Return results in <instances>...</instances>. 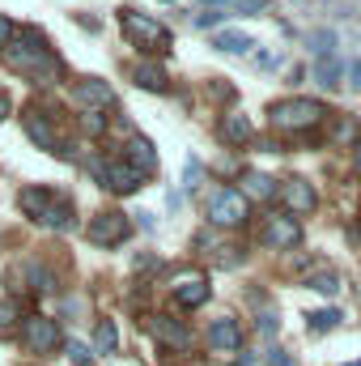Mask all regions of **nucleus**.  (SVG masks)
Wrapping results in <instances>:
<instances>
[{
  "label": "nucleus",
  "mask_w": 361,
  "mask_h": 366,
  "mask_svg": "<svg viewBox=\"0 0 361 366\" xmlns=\"http://www.w3.org/2000/svg\"><path fill=\"white\" fill-rule=\"evenodd\" d=\"M0 56H4V64H9L13 73H21V77H26V81H34V86H56V81L64 77L60 56L43 43V34H39L34 26L13 30V39L0 47Z\"/></svg>",
  "instance_id": "f257e3e1"
},
{
  "label": "nucleus",
  "mask_w": 361,
  "mask_h": 366,
  "mask_svg": "<svg viewBox=\"0 0 361 366\" xmlns=\"http://www.w3.org/2000/svg\"><path fill=\"white\" fill-rule=\"evenodd\" d=\"M17 204H21L26 217H34V222L47 226V230H68V226H73V200H68L64 192H51V187H26V192L17 196Z\"/></svg>",
  "instance_id": "f03ea898"
},
{
  "label": "nucleus",
  "mask_w": 361,
  "mask_h": 366,
  "mask_svg": "<svg viewBox=\"0 0 361 366\" xmlns=\"http://www.w3.org/2000/svg\"><path fill=\"white\" fill-rule=\"evenodd\" d=\"M323 119H327V107L315 102V98H280L268 111V124L276 132H310Z\"/></svg>",
  "instance_id": "7ed1b4c3"
},
{
  "label": "nucleus",
  "mask_w": 361,
  "mask_h": 366,
  "mask_svg": "<svg viewBox=\"0 0 361 366\" xmlns=\"http://www.w3.org/2000/svg\"><path fill=\"white\" fill-rule=\"evenodd\" d=\"M119 26H123V34L141 47V51H171V43H175V34L162 26V21H153L149 13H136V9H119Z\"/></svg>",
  "instance_id": "20e7f679"
},
{
  "label": "nucleus",
  "mask_w": 361,
  "mask_h": 366,
  "mask_svg": "<svg viewBox=\"0 0 361 366\" xmlns=\"http://www.w3.org/2000/svg\"><path fill=\"white\" fill-rule=\"evenodd\" d=\"M204 209H208V222H213V226H221V230H238V226H247L251 200H247L238 187H213Z\"/></svg>",
  "instance_id": "39448f33"
},
{
  "label": "nucleus",
  "mask_w": 361,
  "mask_h": 366,
  "mask_svg": "<svg viewBox=\"0 0 361 366\" xmlns=\"http://www.w3.org/2000/svg\"><path fill=\"white\" fill-rule=\"evenodd\" d=\"M21 341H26L30 354H56V350L64 345L60 324L47 320V315H26V320H21Z\"/></svg>",
  "instance_id": "423d86ee"
},
{
  "label": "nucleus",
  "mask_w": 361,
  "mask_h": 366,
  "mask_svg": "<svg viewBox=\"0 0 361 366\" xmlns=\"http://www.w3.org/2000/svg\"><path fill=\"white\" fill-rule=\"evenodd\" d=\"M128 234H132V226H128V213H119V209L98 213V217H90V226H86V239H90L93 247H119Z\"/></svg>",
  "instance_id": "0eeeda50"
},
{
  "label": "nucleus",
  "mask_w": 361,
  "mask_h": 366,
  "mask_svg": "<svg viewBox=\"0 0 361 366\" xmlns=\"http://www.w3.org/2000/svg\"><path fill=\"white\" fill-rule=\"evenodd\" d=\"M98 179H102V187H111L115 196H132L136 187H141V171H132L123 158H111V162H98Z\"/></svg>",
  "instance_id": "6e6552de"
},
{
  "label": "nucleus",
  "mask_w": 361,
  "mask_h": 366,
  "mask_svg": "<svg viewBox=\"0 0 361 366\" xmlns=\"http://www.w3.org/2000/svg\"><path fill=\"white\" fill-rule=\"evenodd\" d=\"M21 124H26V137H30V141H39L47 154H56V158H64V154H68V149H64V141H60V132L51 128V119H47L39 107H30V111L21 115Z\"/></svg>",
  "instance_id": "1a4fd4ad"
},
{
  "label": "nucleus",
  "mask_w": 361,
  "mask_h": 366,
  "mask_svg": "<svg viewBox=\"0 0 361 366\" xmlns=\"http://www.w3.org/2000/svg\"><path fill=\"white\" fill-rule=\"evenodd\" d=\"M264 247H272V252H293L298 243H302V226H298V217H268L264 222Z\"/></svg>",
  "instance_id": "9d476101"
},
{
  "label": "nucleus",
  "mask_w": 361,
  "mask_h": 366,
  "mask_svg": "<svg viewBox=\"0 0 361 366\" xmlns=\"http://www.w3.org/2000/svg\"><path fill=\"white\" fill-rule=\"evenodd\" d=\"M280 204L289 209V217H306V213H315L319 196H315V187L306 179H285L280 183Z\"/></svg>",
  "instance_id": "9b49d317"
},
{
  "label": "nucleus",
  "mask_w": 361,
  "mask_h": 366,
  "mask_svg": "<svg viewBox=\"0 0 361 366\" xmlns=\"http://www.w3.org/2000/svg\"><path fill=\"white\" fill-rule=\"evenodd\" d=\"M195 247H200L217 269H238V264H243V247H234V243H225V239H217V234H200Z\"/></svg>",
  "instance_id": "f8f14e48"
},
{
  "label": "nucleus",
  "mask_w": 361,
  "mask_h": 366,
  "mask_svg": "<svg viewBox=\"0 0 361 366\" xmlns=\"http://www.w3.org/2000/svg\"><path fill=\"white\" fill-rule=\"evenodd\" d=\"M208 345L221 350V354H238V350H243V328H238V320H234V315L213 320V324H208Z\"/></svg>",
  "instance_id": "ddd939ff"
},
{
  "label": "nucleus",
  "mask_w": 361,
  "mask_h": 366,
  "mask_svg": "<svg viewBox=\"0 0 361 366\" xmlns=\"http://www.w3.org/2000/svg\"><path fill=\"white\" fill-rule=\"evenodd\" d=\"M145 328L162 341V345H171V350H191V332L183 328L179 320H166V315H149L145 320Z\"/></svg>",
  "instance_id": "4468645a"
},
{
  "label": "nucleus",
  "mask_w": 361,
  "mask_h": 366,
  "mask_svg": "<svg viewBox=\"0 0 361 366\" xmlns=\"http://www.w3.org/2000/svg\"><path fill=\"white\" fill-rule=\"evenodd\" d=\"M208 281L204 277H195V273H187V277H179V285H175V302H179L183 311H195V307H204L208 302Z\"/></svg>",
  "instance_id": "2eb2a0df"
},
{
  "label": "nucleus",
  "mask_w": 361,
  "mask_h": 366,
  "mask_svg": "<svg viewBox=\"0 0 361 366\" xmlns=\"http://www.w3.org/2000/svg\"><path fill=\"white\" fill-rule=\"evenodd\" d=\"M73 102H81V107H90V111H106V107H111V86L98 81V77H81V81L73 86Z\"/></svg>",
  "instance_id": "dca6fc26"
},
{
  "label": "nucleus",
  "mask_w": 361,
  "mask_h": 366,
  "mask_svg": "<svg viewBox=\"0 0 361 366\" xmlns=\"http://www.w3.org/2000/svg\"><path fill=\"white\" fill-rule=\"evenodd\" d=\"M123 162H128L132 171H141V175H153V171H158L153 141H149V137H132V141H128V154H123Z\"/></svg>",
  "instance_id": "f3484780"
},
{
  "label": "nucleus",
  "mask_w": 361,
  "mask_h": 366,
  "mask_svg": "<svg viewBox=\"0 0 361 366\" xmlns=\"http://www.w3.org/2000/svg\"><path fill=\"white\" fill-rule=\"evenodd\" d=\"M132 81H136L141 90H149V94H166V90H171L166 69H162V64H149V60H141V64L132 69Z\"/></svg>",
  "instance_id": "a211bd4d"
},
{
  "label": "nucleus",
  "mask_w": 361,
  "mask_h": 366,
  "mask_svg": "<svg viewBox=\"0 0 361 366\" xmlns=\"http://www.w3.org/2000/svg\"><path fill=\"white\" fill-rule=\"evenodd\" d=\"M221 141L225 145H247L251 137H255V128H251V119L247 115H221Z\"/></svg>",
  "instance_id": "6ab92c4d"
},
{
  "label": "nucleus",
  "mask_w": 361,
  "mask_h": 366,
  "mask_svg": "<svg viewBox=\"0 0 361 366\" xmlns=\"http://www.w3.org/2000/svg\"><path fill=\"white\" fill-rule=\"evenodd\" d=\"M323 90H336L340 81H345V64L336 60V56H327V60H315V73H310Z\"/></svg>",
  "instance_id": "aec40b11"
},
{
  "label": "nucleus",
  "mask_w": 361,
  "mask_h": 366,
  "mask_svg": "<svg viewBox=\"0 0 361 366\" xmlns=\"http://www.w3.org/2000/svg\"><path fill=\"white\" fill-rule=\"evenodd\" d=\"M243 196H247V200H272V196H276V183H272L268 175H260V171H247V175H243Z\"/></svg>",
  "instance_id": "412c9836"
},
{
  "label": "nucleus",
  "mask_w": 361,
  "mask_h": 366,
  "mask_svg": "<svg viewBox=\"0 0 361 366\" xmlns=\"http://www.w3.org/2000/svg\"><path fill=\"white\" fill-rule=\"evenodd\" d=\"M213 47H217V51H230V56H243V51H251L255 43H251V34H243V30H221V34L213 39Z\"/></svg>",
  "instance_id": "4be33fe9"
},
{
  "label": "nucleus",
  "mask_w": 361,
  "mask_h": 366,
  "mask_svg": "<svg viewBox=\"0 0 361 366\" xmlns=\"http://www.w3.org/2000/svg\"><path fill=\"white\" fill-rule=\"evenodd\" d=\"M336 30H310V39H306V47H310V56L315 60H327V56H336Z\"/></svg>",
  "instance_id": "5701e85b"
},
{
  "label": "nucleus",
  "mask_w": 361,
  "mask_h": 366,
  "mask_svg": "<svg viewBox=\"0 0 361 366\" xmlns=\"http://www.w3.org/2000/svg\"><path fill=\"white\" fill-rule=\"evenodd\" d=\"M93 350H98V354H115V350H119V328H115V320H98V328H93Z\"/></svg>",
  "instance_id": "b1692460"
},
{
  "label": "nucleus",
  "mask_w": 361,
  "mask_h": 366,
  "mask_svg": "<svg viewBox=\"0 0 361 366\" xmlns=\"http://www.w3.org/2000/svg\"><path fill=\"white\" fill-rule=\"evenodd\" d=\"M26 277H30V290H39V294H56V290H60L56 273L43 269V264H26Z\"/></svg>",
  "instance_id": "393cba45"
},
{
  "label": "nucleus",
  "mask_w": 361,
  "mask_h": 366,
  "mask_svg": "<svg viewBox=\"0 0 361 366\" xmlns=\"http://www.w3.org/2000/svg\"><path fill=\"white\" fill-rule=\"evenodd\" d=\"M21 328V311H17V302H0V337H13Z\"/></svg>",
  "instance_id": "a878e982"
},
{
  "label": "nucleus",
  "mask_w": 361,
  "mask_h": 366,
  "mask_svg": "<svg viewBox=\"0 0 361 366\" xmlns=\"http://www.w3.org/2000/svg\"><path fill=\"white\" fill-rule=\"evenodd\" d=\"M336 324H340V311H332V307L306 315V328H310V332H327V328H336Z\"/></svg>",
  "instance_id": "bb28decb"
},
{
  "label": "nucleus",
  "mask_w": 361,
  "mask_h": 366,
  "mask_svg": "<svg viewBox=\"0 0 361 366\" xmlns=\"http://www.w3.org/2000/svg\"><path fill=\"white\" fill-rule=\"evenodd\" d=\"M306 285H310V290H319V294H327V298L345 290V285H340V277H336V273H327V269H323V273H315L310 281H306Z\"/></svg>",
  "instance_id": "cd10ccee"
},
{
  "label": "nucleus",
  "mask_w": 361,
  "mask_h": 366,
  "mask_svg": "<svg viewBox=\"0 0 361 366\" xmlns=\"http://www.w3.org/2000/svg\"><path fill=\"white\" fill-rule=\"evenodd\" d=\"M221 4V13H264L268 9V0H217Z\"/></svg>",
  "instance_id": "c85d7f7f"
},
{
  "label": "nucleus",
  "mask_w": 361,
  "mask_h": 366,
  "mask_svg": "<svg viewBox=\"0 0 361 366\" xmlns=\"http://www.w3.org/2000/svg\"><path fill=\"white\" fill-rule=\"evenodd\" d=\"M81 132L86 137H106V115L102 111H86L81 115Z\"/></svg>",
  "instance_id": "c756f323"
},
{
  "label": "nucleus",
  "mask_w": 361,
  "mask_h": 366,
  "mask_svg": "<svg viewBox=\"0 0 361 366\" xmlns=\"http://www.w3.org/2000/svg\"><path fill=\"white\" fill-rule=\"evenodd\" d=\"M332 137H336V141H353V137H357V124H353V119H340Z\"/></svg>",
  "instance_id": "7c9ffc66"
},
{
  "label": "nucleus",
  "mask_w": 361,
  "mask_h": 366,
  "mask_svg": "<svg viewBox=\"0 0 361 366\" xmlns=\"http://www.w3.org/2000/svg\"><path fill=\"white\" fill-rule=\"evenodd\" d=\"M68 358H73V362H77V366H90V350L73 341V345H68Z\"/></svg>",
  "instance_id": "2f4dec72"
},
{
  "label": "nucleus",
  "mask_w": 361,
  "mask_h": 366,
  "mask_svg": "<svg viewBox=\"0 0 361 366\" xmlns=\"http://www.w3.org/2000/svg\"><path fill=\"white\" fill-rule=\"evenodd\" d=\"M221 17H225V13H200V17H195V30H208V26H217Z\"/></svg>",
  "instance_id": "473e14b6"
},
{
  "label": "nucleus",
  "mask_w": 361,
  "mask_h": 366,
  "mask_svg": "<svg viewBox=\"0 0 361 366\" xmlns=\"http://www.w3.org/2000/svg\"><path fill=\"white\" fill-rule=\"evenodd\" d=\"M200 183V162H187V183H183V192H191Z\"/></svg>",
  "instance_id": "72a5a7b5"
},
{
  "label": "nucleus",
  "mask_w": 361,
  "mask_h": 366,
  "mask_svg": "<svg viewBox=\"0 0 361 366\" xmlns=\"http://www.w3.org/2000/svg\"><path fill=\"white\" fill-rule=\"evenodd\" d=\"M208 90H213V98H230V94H234V86H225V81H221V77H217V81H213V86H208Z\"/></svg>",
  "instance_id": "f704fd0d"
},
{
  "label": "nucleus",
  "mask_w": 361,
  "mask_h": 366,
  "mask_svg": "<svg viewBox=\"0 0 361 366\" xmlns=\"http://www.w3.org/2000/svg\"><path fill=\"white\" fill-rule=\"evenodd\" d=\"M9 39H13V21H9V17H0V47H4Z\"/></svg>",
  "instance_id": "c9c22d12"
},
{
  "label": "nucleus",
  "mask_w": 361,
  "mask_h": 366,
  "mask_svg": "<svg viewBox=\"0 0 361 366\" xmlns=\"http://www.w3.org/2000/svg\"><path fill=\"white\" fill-rule=\"evenodd\" d=\"M272 320H276V315H264V320H260V332H264V337H272V332H276V324H272Z\"/></svg>",
  "instance_id": "e433bc0d"
},
{
  "label": "nucleus",
  "mask_w": 361,
  "mask_h": 366,
  "mask_svg": "<svg viewBox=\"0 0 361 366\" xmlns=\"http://www.w3.org/2000/svg\"><path fill=\"white\" fill-rule=\"evenodd\" d=\"M9 111H13V102H9V98H4V94H0V124H4V119H9Z\"/></svg>",
  "instance_id": "4c0bfd02"
},
{
  "label": "nucleus",
  "mask_w": 361,
  "mask_h": 366,
  "mask_svg": "<svg viewBox=\"0 0 361 366\" xmlns=\"http://www.w3.org/2000/svg\"><path fill=\"white\" fill-rule=\"evenodd\" d=\"M349 81H353V86H357V90H361V60H357V64H353V69H349Z\"/></svg>",
  "instance_id": "58836bf2"
},
{
  "label": "nucleus",
  "mask_w": 361,
  "mask_h": 366,
  "mask_svg": "<svg viewBox=\"0 0 361 366\" xmlns=\"http://www.w3.org/2000/svg\"><path fill=\"white\" fill-rule=\"evenodd\" d=\"M353 171H357V175H361V141H357V145H353Z\"/></svg>",
  "instance_id": "ea45409f"
}]
</instances>
